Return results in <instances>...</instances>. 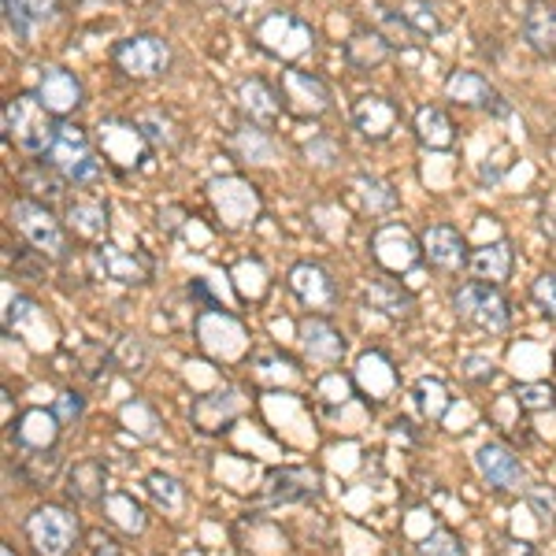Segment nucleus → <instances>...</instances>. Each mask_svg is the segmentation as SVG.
<instances>
[{
  "instance_id": "nucleus-1",
  "label": "nucleus",
  "mask_w": 556,
  "mask_h": 556,
  "mask_svg": "<svg viewBox=\"0 0 556 556\" xmlns=\"http://www.w3.org/2000/svg\"><path fill=\"white\" fill-rule=\"evenodd\" d=\"M249 38H253V45L264 56H271L286 67H298L301 60L316 56V45H319L316 26L304 20V15L290 12V8H271V12H264L253 23Z\"/></svg>"
},
{
  "instance_id": "nucleus-2",
  "label": "nucleus",
  "mask_w": 556,
  "mask_h": 556,
  "mask_svg": "<svg viewBox=\"0 0 556 556\" xmlns=\"http://www.w3.org/2000/svg\"><path fill=\"white\" fill-rule=\"evenodd\" d=\"M41 160L64 178V182H75V186H93L97 178L104 175V156L97 152V141L71 119H60L56 138H52V146Z\"/></svg>"
},
{
  "instance_id": "nucleus-3",
  "label": "nucleus",
  "mask_w": 556,
  "mask_h": 556,
  "mask_svg": "<svg viewBox=\"0 0 556 556\" xmlns=\"http://www.w3.org/2000/svg\"><path fill=\"white\" fill-rule=\"evenodd\" d=\"M56 127L60 119L38 101V93H15L4 101V141L26 156L41 160L56 138Z\"/></svg>"
},
{
  "instance_id": "nucleus-4",
  "label": "nucleus",
  "mask_w": 556,
  "mask_h": 556,
  "mask_svg": "<svg viewBox=\"0 0 556 556\" xmlns=\"http://www.w3.org/2000/svg\"><path fill=\"white\" fill-rule=\"evenodd\" d=\"M453 312L464 327H475V330H482V334H505V330L513 327V304L501 293V286L479 282V278L456 286Z\"/></svg>"
},
{
  "instance_id": "nucleus-5",
  "label": "nucleus",
  "mask_w": 556,
  "mask_h": 556,
  "mask_svg": "<svg viewBox=\"0 0 556 556\" xmlns=\"http://www.w3.org/2000/svg\"><path fill=\"white\" fill-rule=\"evenodd\" d=\"M93 141H97V152L104 156V164L115 167L119 175L141 172L152 156V141L141 134L138 123L119 119V115H108V119L97 123Z\"/></svg>"
},
{
  "instance_id": "nucleus-6",
  "label": "nucleus",
  "mask_w": 556,
  "mask_h": 556,
  "mask_svg": "<svg viewBox=\"0 0 556 556\" xmlns=\"http://www.w3.org/2000/svg\"><path fill=\"white\" fill-rule=\"evenodd\" d=\"M112 64L134 83H149V78H164L172 71L175 49L160 34H127L112 45Z\"/></svg>"
},
{
  "instance_id": "nucleus-7",
  "label": "nucleus",
  "mask_w": 556,
  "mask_h": 556,
  "mask_svg": "<svg viewBox=\"0 0 556 556\" xmlns=\"http://www.w3.org/2000/svg\"><path fill=\"white\" fill-rule=\"evenodd\" d=\"M15 230L30 241V249L45 260H67V227L56 219V212L49 208V204L34 201V197H15L12 208Z\"/></svg>"
},
{
  "instance_id": "nucleus-8",
  "label": "nucleus",
  "mask_w": 556,
  "mask_h": 556,
  "mask_svg": "<svg viewBox=\"0 0 556 556\" xmlns=\"http://www.w3.org/2000/svg\"><path fill=\"white\" fill-rule=\"evenodd\" d=\"M208 204L219 219L223 230H249L256 227L260 212H264V197L249 178L241 175H219L208 182Z\"/></svg>"
},
{
  "instance_id": "nucleus-9",
  "label": "nucleus",
  "mask_w": 556,
  "mask_h": 556,
  "mask_svg": "<svg viewBox=\"0 0 556 556\" xmlns=\"http://www.w3.org/2000/svg\"><path fill=\"white\" fill-rule=\"evenodd\" d=\"M23 531L38 556H67L75 553L78 538H83V523L67 505H38L26 516Z\"/></svg>"
},
{
  "instance_id": "nucleus-10",
  "label": "nucleus",
  "mask_w": 556,
  "mask_h": 556,
  "mask_svg": "<svg viewBox=\"0 0 556 556\" xmlns=\"http://www.w3.org/2000/svg\"><path fill=\"white\" fill-rule=\"evenodd\" d=\"M475 468H479L482 482H486L493 493H501V497H516V493L531 490V479H527L523 460H519V456L501 442L479 445V453H475Z\"/></svg>"
},
{
  "instance_id": "nucleus-11",
  "label": "nucleus",
  "mask_w": 556,
  "mask_h": 556,
  "mask_svg": "<svg viewBox=\"0 0 556 556\" xmlns=\"http://www.w3.org/2000/svg\"><path fill=\"white\" fill-rule=\"evenodd\" d=\"M367 249H371V260L382 267L386 275L412 271V267L424 260V245H419V238L412 235L405 223H393V219L382 223V227H375Z\"/></svg>"
},
{
  "instance_id": "nucleus-12",
  "label": "nucleus",
  "mask_w": 556,
  "mask_h": 556,
  "mask_svg": "<svg viewBox=\"0 0 556 556\" xmlns=\"http://www.w3.org/2000/svg\"><path fill=\"white\" fill-rule=\"evenodd\" d=\"M286 286H290V293L304 308L319 312V316L323 312H334L338 301H342V290H338L334 275L323 264H316V260H298V264L286 271Z\"/></svg>"
},
{
  "instance_id": "nucleus-13",
  "label": "nucleus",
  "mask_w": 556,
  "mask_h": 556,
  "mask_svg": "<svg viewBox=\"0 0 556 556\" xmlns=\"http://www.w3.org/2000/svg\"><path fill=\"white\" fill-rule=\"evenodd\" d=\"M193 330H197V342H201L204 353L223 356V361H238V356L245 353V327L238 323V316L223 312L219 304L197 312Z\"/></svg>"
},
{
  "instance_id": "nucleus-14",
  "label": "nucleus",
  "mask_w": 556,
  "mask_h": 556,
  "mask_svg": "<svg viewBox=\"0 0 556 556\" xmlns=\"http://www.w3.org/2000/svg\"><path fill=\"white\" fill-rule=\"evenodd\" d=\"M89 264L93 271L108 278V282L119 286H146L152 278V260L141 249H123L112 245V241H97L93 253H89Z\"/></svg>"
},
{
  "instance_id": "nucleus-15",
  "label": "nucleus",
  "mask_w": 556,
  "mask_h": 556,
  "mask_svg": "<svg viewBox=\"0 0 556 556\" xmlns=\"http://www.w3.org/2000/svg\"><path fill=\"white\" fill-rule=\"evenodd\" d=\"M282 104L290 108L293 115H301V119H319V115H327L330 108H334V93H330V86L323 83L319 75H312V71L286 67Z\"/></svg>"
},
{
  "instance_id": "nucleus-16",
  "label": "nucleus",
  "mask_w": 556,
  "mask_h": 556,
  "mask_svg": "<svg viewBox=\"0 0 556 556\" xmlns=\"http://www.w3.org/2000/svg\"><path fill=\"white\" fill-rule=\"evenodd\" d=\"M34 93H38V101L49 108L56 119H67V115H75L78 108L86 104V86L83 78L75 75V71L67 67H41L38 75V86H34Z\"/></svg>"
},
{
  "instance_id": "nucleus-17",
  "label": "nucleus",
  "mask_w": 556,
  "mask_h": 556,
  "mask_svg": "<svg viewBox=\"0 0 556 556\" xmlns=\"http://www.w3.org/2000/svg\"><path fill=\"white\" fill-rule=\"evenodd\" d=\"M323 493V475L316 468H278L267 475L264 482V501L271 505H304V501H316Z\"/></svg>"
},
{
  "instance_id": "nucleus-18",
  "label": "nucleus",
  "mask_w": 556,
  "mask_h": 556,
  "mask_svg": "<svg viewBox=\"0 0 556 556\" xmlns=\"http://www.w3.org/2000/svg\"><path fill=\"white\" fill-rule=\"evenodd\" d=\"M4 327L15 330L20 338H26V342H30V349H38V353H45V349L56 345V327H52L49 316L41 312V304L30 301L26 293H15V298L8 301Z\"/></svg>"
},
{
  "instance_id": "nucleus-19",
  "label": "nucleus",
  "mask_w": 556,
  "mask_h": 556,
  "mask_svg": "<svg viewBox=\"0 0 556 556\" xmlns=\"http://www.w3.org/2000/svg\"><path fill=\"white\" fill-rule=\"evenodd\" d=\"M235 104L245 123L271 130L278 123V112H282V93H275V89L267 86V78L249 75L235 86Z\"/></svg>"
},
{
  "instance_id": "nucleus-20",
  "label": "nucleus",
  "mask_w": 556,
  "mask_h": 556,
  "mask_svg": "<svg viewBox=\"0 0 556 556\" xmlns=\"http://www.w3.org/2000/svg\"><path fill=\"white\" fill-rule=\"evenodd\" d=\"M419 245H424V260L434 271H460V267H468V241L450 223H430L419 235Z\"/></svg>"
},
{
  "instance_id": "nucleus-21",
  "label": "nucleus",
  "mask_w": 556,
  "mask_h": 556,
  "mask_svg": "<svg viewBox=\"0 0 556 556\" xmlns=\"http://www.w3.org/2000/svg\"><path fill=\"white\" fill-rule=\"evenodd\" d=\"M298 338H301L304 356H308V361H316V364L330 367V364H338L345 356V334L327 316H319V312H308V316H301Z\"/></svg>"
},
{
  "instance_id": "nucleus-22",
  "label": "nucleus",
  "mask_w": 556,
  "mask_h": 556,
  "mask_svg": "<svg viewBox=\"0 0 556 556\" xmlns=\"http://www.w3.org/2000/svg\"><path fill=\"white\" fill-rule=\"evenodd\" d=\"M401 127V108L397 101L382 93H364L353 104V130L367 141H386Z\"/></svg>"
},
{
  "instance_id": "nucleus-23",
  "label": "nucleus",
  "mask_w": 556,
  "mask_h": 556,
  "mask_svg": "<svg viewBox=\"0 0 556 556\" xmlns=\"http://www.w3.org/2000/svg\"><path fill=\"white\" fill-rule=\"evenodd\" d=\"M249 401L241 397L238 386H223V390H212L204 393V397H197L193 405V424L201 430H208V434H215V430H227L235 419L245 412Z\"/></svg>"
},
{
  "instance_id": "nucleus-24",
  "label": "nucleus",
  "mask_w": 556,
  "mask_h": 556,
  "mask_svg": "<svg viewBox=\"0 0 556 556\" xmlns=\"http://www.w3.org/2000/svg\"><path fill=\"white\" fill-rule=\"evenodd\" d=\"M60 416L56 412H49V408H26L20 419H15V427H12V438H15V445L26 453H52L56 450V442H60Z\"/></svg>"
},
{
  "instance_id": "nucleus-25",
  "label": "nucleus",
  "mask_w": 556,
  "mask_h": 556,
  "mask_svg": "<svg viewBox=\"0 0 556 556\" xmlns=\"http://www.w3.org/2000/svg\"><path fill=\"white\" fill-rule=\"evenodd\" d=\"M342 56H345V64L353 71L367 75V71H379L386 60L393 56V45L386 41V34L375 30V26H356V30L349 34Z\"/></svg>"
},
{
  "instance_id": "nucleus-26",
  "label": "nucleus",
  "mask_w": 556,
  "mask_h": 556,
  "mask_svg": "<svg viewBox=\"0 0 556 556\" xmlns=\"http://www.w3.org/2000/svg\"><path fill=\"white\" fill-rule=\"evenodd\" d=\"M523 41L531 45L534 56L556 60V4L553 0H527Z\"/></svg>"
},
{
  "instance_id": "nucleus-27",
  "label": "nucleus",
  "mask_w": 556,
  "mask_h": 556,
  "mask_svg": "<svg viewBox=\"0 0 556 556\" xmlns=\"http://www.w3.org/2000/svg\"><path fill=\"white\" fill-rule=\"evenodd\" d=\"M60 12V0H4V23L15 41H30L34 30L49 26Z\"/></svg>"
},
{
  "instance_id": "nucleus-28",
  "label": "nucleus",
  "mask_w": 556,
  "mask_h": 556,
  "mask_svg": "<svg viewBox=\"0 0 556 556\" xmlns=\"http://www.w3.org/2000/svg\"><path fill=\"white\" fill-rule=\"evenodd\" d=\"M513 267H516V253L508 238L486 241V245L471 249V256H468V271L479 278V282H493V286L508 282Z\"/></svg>"
},
{
  "instance_id": "nucleus-29",
  "label": "nucleus",
  "mask_w": 556,
  "mask_h": 556,
  "mask_svg": "<svg viewBox=\"0 0 556 556\" xmlns=\"http://www.w3.org/2000/svg\"><path fill=\"white\" fill-rule=\"evenodd\" d=\"M412 130H416L419 146L430 149V152H445L456 146V127L450 119V112L438 104H424L412 119Z\"/></svg>"
},
{
  "instance_id": "nucleus-30",
  "label": "nucleus",
  "mask_w": 556,
  "mask_h": 556,
  "mask_svg": "<svg viewBox=\"0 0 556 556\" xmlns=\"http://www.w3.org/2000/svg\"><path fill=\"white\" fill-rule=\"evenodd\" d=\"M230 152H235L241 164H260V167L278 160L275 138L264 127H253V123H241V127L230 134Z\"/></svg>"
},
{
  "instance_id": "nucleus-31",
  "label": "nucleus",
  "mask_w": 556,
  "mask_h": 556,
  "mask_svg": "<svg viewBox=\"0 0 556 556\" xmlns=\"http://www.w3.org/2000/svg\"><path fill=\"white\" fill-rule=\"evenodd\" d=\"M445 97L460 108H490L497 101V89H493L490 78L479 75V71H453V75L445 78Z\"/></svg>"
},
{
  "instance_id": "nucleus-32",
  "label": "nucleus",
  "mask_w": 556,
  "mask_h": 556,
  "mask_svg": "<svg viewBox=\"0 0 556 556\" xmlns=\"http://www.w3.org/2000/svg\"><path fill=\"white\" fill-rule=\"evenodd\" d=\"M349 197L361 204V212H371V215H390L397 208V190H393L386 178H375V175H356L349 182Z\"/></svg>"
},
{
  "instance_id": "nucleus-33",
  "label": "nucleus",
  "mask_w": 556,
  "mask_h": 556,
  "mask_svg": "<svg viewBox=\"0 0 556 556\" xmlns=\"http://www.w3.org/2000/svg\"><path fill=\"white\" fill-rule=\"evenodd\" d=\"M364 298H367V308L382 312V316H390V319H408L412 308H416L412 293L401 290V282H393V278H375Z\"/></svg>"
},
{
  "instance_id": "nucleus-34",
  "label": "nucleus",
  "mask_w": 556,
  "mask_h": 556,
  "mask_svg": "<svg viewBox=\"0 0 556 556\" xmlns=\"http://www.w3.org/2000/svg\"><path fill=\"white\" fill-rule=\"evenodd\" d=\"M108 227V204L104 201H71L67 204V230H75L78 238L86 241H104Z\"/></svg>"
},
{
  "instance_id": "nucleus-35",
  "label": "nucleus",
  "mask_w": 556,
  "mask_h": 556,
  "mask_svg": "<svg viewBox=\"0 0 556 556\" xmlns=\"http://www.w3.org/2000/svg\"><path fill=\"white\" fill-rule=\"evenodd\" d=\"M104 482H108V471L101 460H78V464H71V471H67V497L78 501V505H83V501H104L108 497Z\"/></svg>"
},
{
  "instance_id": "nucleus-36",
  "label": "nucleus",
  "mask_w": 556,
  "mask_h": 556,
  "mask_svg": "<svg viewBox=\"0 0 556 556\" xmlns=\"http://www.w3.org/2000/svg\"><path fill=\"white\" fill-rule=\"evenodd\" d=\"M230 278H235V290L241 301H264L267 290H271V271H267V264L256 256L238 260V264L230 267Z\"/></svg>"
},
{
  "instance_id": "nucleus-37",
  "label": "nucleus",
  "mask_w": 556,
  "mask_h": 556,
  "mask_svg": "<svg viewBox=\"0 0 556 556\" xmlns=\"http://www.w3.org/2000/svg\"><path fill=\"white\" fill-rule=\"evenodd\" d=\"M104 516L112 519L123 534H146V527H149L146 508H141L138 501H134L130 493H123V490H115V493H108V497H104Z\"/></svg>"
},
{
  "instance_id": "nucleus-38",
  "label": "nucleus",
  "mask_w": 556,
  "mask_h": 556,
  "mask_svg": "<svg viewBox=\"0 0 556 556\" xmlns=\"http://www.w3.org/2000/svg\"><path fill=\"white\" fill-rule=\"evenodd\" d=\"M146 490H149V497L156 501L164 513H172L178 516L186 508V486L175 479V475H167V471H149L146 475Z\"/></svg>"
},
{
  "instance_id": "nucleus-39",
  "label": "nucleus",
  "mask_w": 556,
  "mask_h": 556,
  "mask_svg": "<svg viewBox=\"0 0 556 556\" xmlns=\"http://www.w3.org/2000/svg\"><path fill=\"white\" fill-rule=\"evenodd\" d=\"M20 182H23V190H30L34 201H41V204L56 201V197L64 193V178L52 172L45 160H38L34 167H26V172L20 175Z\"/></svg>"
},
{
  "instance_id": "nucleus-40",
  "label": "nucleus",
  "mask_w": 556,
  "mask_h": 556,
  "mask_svg": "<svg viewBox=\"0 0 556 556\" xmlns=\"http://www.w3.org/2000/svg\"><path fill=\"white\" fill-rule=\"evenodd\" d=\"M119 419L134 438H141V442H156L160 438V416L141 397L127 401V405L119 408Z\"/></svg>"
},
{
  "instance_id": "nucleus-41",
  "label": "nucleus",
  "mask_w": 556,
  "mask_h": 556,
  "mask_svg": "<svg viewBox=\"0 0 556 556\" xmlns=\"http://www.w3.org/2000/svg\"><path fill=\"white\" fill-rule=\"evenodd\" d=\"M112 364L119 367L123 375H141L149 367V349L141 338H130V334H123L119 342H115L112 349Z\"/></svg>"
},
{
  "instance_id": "nucleus-42",
  "label": "nucleus",
  "mask_w": 556,
  "mask_h": 556,
  "mask_svg": "<svg viewBox=\"0 0 556 556\" xmlns=\"http://www.w3.org/2000/svg\"><path fill=\"white\" fill-rule=\"evenodd\" d=\"M416 401H419V408H424L427 419H442L453 405V397H450V390H445L442 379H419Z\"/></svg>"
},
{
  "instance_id": "nucleus-43",
  "label": "nucleus",
  "mask_w": 556,
  "mask_h": 556,
  "mask_svg": "<svg viewBox=\"0 0 556 556\" xmlns=\"http://www.w3.org/2000/svg\"><path fill=\"white\" fill-rule=\"evenodd\" d=\"M134 123H138L141 134H146V138H149L156 149H175V146H178V130H175L172 115H164V112H146V115H138Z\"/></svg>"
},
{
  "instance_id": "nucleus-44",
  "label": "nucleus",
  "mask_w": 556,
  "mask_h": 556,
  "mask_svg": "<svg viewBox=\"0 0 556 556\" xmlns=\"http://www.w3.org/2000/svg\"><path fill=\"white\" fill-rule=\"evenodd\" d=\"M375 15H379L382 34L390 45H416L419 41V34L412 30V23L405 20V12H397V8H390V4H375Z\"/></svg>"
},
{
  "instance_id": "nucleus-45",
  "label": "nucleus",
  "mask_w": 556,
  "mask_h": 556,
  "mask_svg": "<svg viewBox=\"0 0 556 556\" xmlns=\"http://www.w3.org/2000/svg\"><path fill=\"white\" fill-rule=\"evenodd\" d=\"M516 405L523 412H534V416H542V412H553L556 408V390L549 382H523L516 386Z\"/></svg>"
},
{
  "instance_id": "nucleus-46",
  "label": "nucleus",
  "mask_w": 556,
  "mask_h": 556,
  "mask_svg": "<svg viewBox=\"0 0 556 556\" xmlns=\"http://www.w3.org/2000/svg\"><path fill=\"white\" fill-rule=\"evenodd\" d=\"M416 556H468V549L450 527H438V531H430L416 542Z\"/></svg>"
},
{
  "instance_id": "nucleus-47",
  "label": "nucleus",
  "mask_w": 556,
  "mask_h": 556,
  "mask_svg": "<svg viewBox=\"0 0 556 556\" xmlns=\"http://www.w3.org/2000/svg\"><path fill=\"white\" fill-rule=\"evenodd\" d=\"M401 12H405V20L412 23V30H416L419 38H438V34H442V20H438V12L427 0H408Z\"/></svg>"
},
{
  "instance_id": "nucleus-48",
  "label": "nucleus",
  "mask_w": 556,
  "mask_h": 556,
  "mask_svg": "<svg viewBox=\"0 0 556 556\" xmlns=\"http://www.w3.org/2000/svg\"><path fill=\"white\" fill-rule=\"evenodd\" d=\"M527 497V508L538 516L542 527H556V490L545 486V482H531V490L523 493Z\"/></svg>"
},
{
  "instance_id": "nucleus-49",
  "label": "nucleus",
  "mask_w": 556,
  "mask_h": 556,
  "mask_svg": "<svg viewBox=\"0 0 556 556\" xmlns=\"http://www.w3.org/2000/svg\"><path fill=\"white\" fill-rule=\"evenodd\" d=\"M531 301L538 304L545 319H556V271L538 275L531 282Z\"/></svg>"
},
{
  "instance_id": "nucleus-50",
  "label": "nucleus",
  "mask_w": 556,
  "mask_h": 556,
  "mask_svg": "<svg viewBox=\"0 0 556 556\" xmlns=\"http://www.w3.org/2000/svg\"><path fill=\"white\" fill-rule=\"evenodd\" d=\"M83 412H86V397L78 390H60V397H56V416H60V424H75V419H83Z\"/></svg>"
},
{
  "instance_id": "nucleus-51",
  "label": "nucleus",
  "mask_w": 556,
  "mask_h": 556,
  "mask_svg": "<svg viewBox=\"0 0 556 556\" xmlns=\"http://www.w3.org/2000/svg\"><path fill=\"white\" fill-rule=\"evenodd\" d=\"M493 553H497V556H542V553H538V545H531L527 538H519V534H501L497 545H493Z\"/></svg>"
},
{
  "instance_id": "nucleus-52",
  "label": "nucleus",
  "mask_w": 556,
  "mask_h": 556,
  "mask_svg": "<svg viewBox=\"0 0 556 556\" xmlns=\"http://www.w3.org/2000/svg\"><path fill=\"white\" fill-rule=\"evenodd\" d=\"M464 375L471 382H493L497 379V364L490 356H464Z\"/></svg>"
},
{
  "instance_id": "nucleus-53",
  "label": "nucleus",
  "mask_w": 556,
  "mask_h": 556,
  "mask_svg": "<svg viewBox=\"0 0 556 556\" xmlns=\"http://www.w3.org/2000/svg\"><path fill=\"white\" fill-rule=\"evenodd\" d=\"M304 156H308L312 164H319V167H330L338 160V146H334V141H327V138H316L312 146H304Z\"/></svg>"
},
{
  "instance_id": "nucleus-54",
  "label": "nucleus",
  "mask_w": 556,
  "mask_h": 556,
  "mask_svg": "<svg viewBox=\"0 0 556 556\" xmlns=\"http://www.w3.org/2000/svg\"><path fill=\"white\" fill-rule=\"evenodd\" d=\"M89 556H123V549L112 542V538H97V545H93V553H89Z\"/></svg>"
},
{
  "instance_id": "nucleus-55",
  "label": "nucleus",
  "mask_w": 556,
  "mask_h": 556,
  "mask_svg": "<svg viewBox=\"0 0 556 556\" xmlns=\"http://www.w3.org/2000/svg\"><path fill=\"white\" fill-rule=\"evenodd\" d=\"M0 556H20V553H15V549H12V545H8V542H4V545H0Z\"/></svg>"
},
{
  "instance_id": "nucleus-56",
  "label": "nucleus",
  "mask_w": 556,
  "mask_h": 556,
  "mask_svg": "<svg viewBox=\"0 0 556 556\" xmlns=\"http://www.w3.org/2000/svg\"><path fill=\"white\" fill-rule=\"evenodd\" d=\"M75 4H83V0H75Z\"/></svg>"
}]
</instances>
